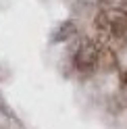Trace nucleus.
<instances>
[{"instance_id":"obj_1","label":"nucleus","mask_w":127,"mask_h":129,"mask_svg":"<svg viewBox=\"0 0 127 129\" xmlns=\"http://www.w3.org/2000/svg\"><path fill=\"white\" fill-rule=\"evenodd\" d=\"M98 62V48L92 42H83L75 52V67L79 71H92Z\"/></svg>"}]
</instances>
